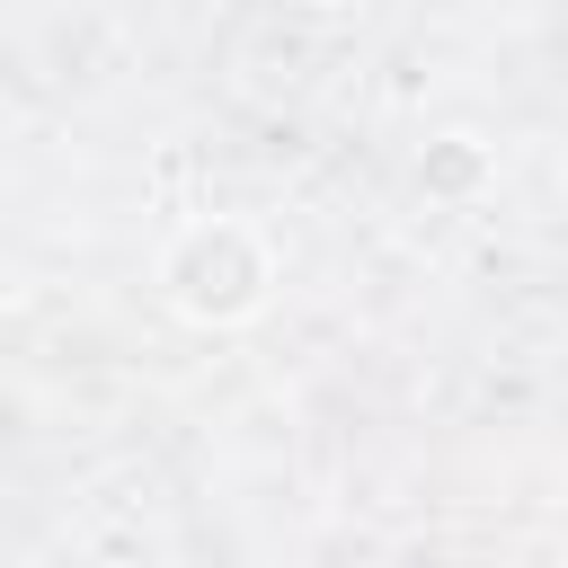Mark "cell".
Returning a JSON list of instances; mask_svg holds the SVG:
<instances>
[{
    "label": "cell",
    "mask_w": 568,
    "mask_h": 568,
    "mask_svg": "<svg viewBox=\"0 0 568 568\" xmlns=\"http://www.w3.org/2000/svg\"><path fill=\"white\" fill-rule=\"evenodd\" d=\"M160 284H169V302H178L186 320L222 328V320H248V311L266 302V248H257L248 222L213 213V222H186V231L169 240Z\"/></svg>",
    "instance_id": "6da1fadb"
},
{
    "label": "cell",
    "mask_w": 568,
    "mask_h": 568,
    "mask_svg": "<svg viewBox=\"0 0 568 568\" xmlns=\"http://www.w3.org/2000/svg\"><path fill=\"white\" fill-rule=\"evenodd\" d=\"M470 178H479V151H470L462 133H453V142H435V151L417 160V186H426V195H453V186H470Z\"/></svg>",
    "instance_id": "7a4b0ae2"
}]
</instances>
